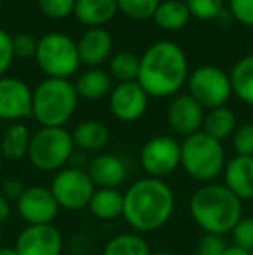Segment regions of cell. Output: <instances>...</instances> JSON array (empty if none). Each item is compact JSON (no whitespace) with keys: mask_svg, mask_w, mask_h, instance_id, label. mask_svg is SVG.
Instances as JSON below:
<instances>
[{"mask_svg":"<svg viewBox=\"0 0 253 255\" xmlns=\"http://www.w3.org/2000/svg\"><path fill=\"white\" fill-rule=\"evenodd\" d=\"M175 212L173 189L163 179L142 177L123 193V219L135 233L162 229Z\"/></svg>","mask_w":253,"mask_h":255,"instance_id":"1","label":"cell"},{"mask_svg":"<svg viewBox=\"0 0 253 255\" xmlns=\"http://www.w3.org/2000/svg\"><path fill=\"white\" fill-rule=\"evenodd\" d=\"M187 57L177 44L169 40L149 45L141 57L137 82L151 98H170L179 94L189 77Z\"/></svg>","mask_w":253,"mask_h":255,"instance_id":"2","label":"cell"},{"mask_svg":"<svg viewBox=\"0 0 253 255\" xmlns=\"http://www.w3.org/2000/svg\"><path fill=\"white\" fill-rule=\"evenodd\" d=\"M189 215L194 224L208 235L224 236L243 219V202L224 184H203L189 198Z\"/></svg>","mask_w":253,"mask_h":255,"instance_id":"3","label":"cell"},{"mask_svg":"<svg viewBox=\"0 0 253 255\" xmlns=\"http://www.w3.org/2000/svg\"><path fill=\"white\" fill-rule=\"evenodd\" d=\"M77 104V89L70 80L45 78L31 96V117L42 127H64L75 115Z\"/></svg>","mask_w":253,"mask_h":255,"instance_id":"4","label":"cell"},{"mask_svg":"<svg viewBox=\"0 0 253 255\" xmlns=\"http://www.w3.org/2000/svg\"><path fill=\"white\" fill-rule=\"evenodd\" d=\"M180 167L187 175L199 182H212L224 172L226 151L220 141L203 130L180 142Z\"/></svg>","mask_w":253,"mask_h":255,"instance_id":"5","label":"cell"},{"mask_svg":"<svg viewBox=\"0 0 253 255\" xmlns=\"http://www.w3.org/2000/svg\"><path fill=\"white\" fill-rule=\"evenodd\" d=\"M75 154L71 132L64 127H42L31 135L28 158L37 170L59 172Z\"/></svg>","mask_w":253,"mask_h":255,"instance_id":"6","label":"cell"},{"mask_svg":"<svg viewBox=\"0 0 253 255\" xmlns=\"http://www.w3.org/2000/svg\"><path fill=\"white\" fill-rule=\"evenodd\" d=\"M38 68L47 75V78H63L68 80L80 68L77 44L68 35L51 31L38 40L35 54Z\"/></svg>","mask_w":253,"mask_h":255,"instance_id":"7","label":"cell"},{"mask_svg":"<svg viewBox=\"0 0 253 255\" xmlns=\"http://www.w3.org/2000/svg\"><path fill=\"white\" fill-rule=\"evenodd\" d=\"M189 96L203 110H215L226 106L233 94L231 78L224 70L217 66H199L187 77Z\"/></svg>","mask_w":253,"mask_h":255,"instance_id":"8","label":"cell"},{"mask_svg":"<svg viewBox=\"0 0 253 255\" xmlns=\"http://www.w3.org/2000/svg\"><path fill=\"white\" fill-rule=\"evenodd\" d=\"M49 189L54 195L59 208L78 212L88 207L95 186L85 168L64 167L59 172H56Z\"/></svg>","mask_w":253,"mask_h":255,"instance_id":"9","label":"cell"},{"mask_svg":"<svg viewBox=\"0 0 253 255\" xmlns=\"http://www.w3.org/2000/svg\"><path fill=\"white\" fill-rule=\"evenodd\" d=\"M141 167L148 177L163 179L180 167V142L172 135H156L141 149Z\"/></svg>","mask_w":253,"mask_h":255,"instance_id":"10","label":"cell"},{"mask_svg":"<svg viewBox=\"0 0 253 255\" xmlns=\"http://www.w3.org/2000/svg\"><path fill=\"white\" fill-rule=\"evenodd\" d=\"M16 208L28 226L52 224L61 210L52 191L44 186H28L16 202Z\"/></svg>","mask_w":253,"mask_h":255,"instance_id":"11","label":"cell"},{"mask_svg":"<svg viewBox=\"0 0 253 255\" xmlns=\"http://www.w3.org/2000/svg\"><path fill=\"white\" fill-rule=\"evenodd\" d=\"M64 247L63 235L54 224L26 226L16 238V252L19 255H61Z\"/></svg>","mask_w":253,"mask_h":255,"instance_id":"12","label":"cell"},{"mask_svg":"<svg viewBox=\"0 0 253 255\" xmlns=\"http://www.w3.org/2000/svg\"><path fill=\"white\" fill-rule=\"evenodd\" d=\"M33 91L19 78H0V120L19 122L31 117Z\"/></svg>","mask_w":253,"mask_h":255,"instance_id":"13","label":"cell"},{"mask_svg":"<svg viewBox=\"0 0 253 255\" xmlns=\"http://www.w3.org/2000/svg\"><path fill=\"white\" fill-rule=\"evenodd\" d=\"M149 96L139 82H123L109 94V110L120 122H135L148 110Z\"/></svg>","mask_w":253,"mask_h":255,"instance_id":"14","label":"cell"},{"mask_svg":"<svg viewBox=\"0 0 253 255\" xmlns=\"http://www.w3.org/2000/svg\"><path fill=\"white\" fill-rule=\"evenodd\" d=\"M167 120L175 134L189 137L203 128L205 110L189 94H177L169 104Z\"/></svg>","mask_w":253,"mask_h":255,"instance_id":"15","label":"cell"},{"mask_svg":"<svg viewBox=\"0 0 253 255\" xmlns=\"http://www.w3.org/2000/svg\"><path fill=\"white\" fill-rule=\"evenodd\" d=\"M87 174L92 179L95 188L118 189L127 181L128 168L122 156L111 153H104L94 156L87 163Z\"/></svg>","mask_w":253,"mask_h":255,"instance_id":"16","label":"cell"},{"mask_svg":"<svg viewBox=\"0 0 253 255\" xmlns=\"http://www.w3.org/2000/svg\"><path fill=\"white\" fill-rule=\"evenodd\" d=\"M224 186L241 202L253 200V156H233L224 167Z\"/></svg>","mask_w":253,"mask_h":255,"instance_id":"17","label":"cell"},{"mask_svg":"<svg viewBox=\"0 0 253 255\" xmlns=\"http://www.w3.org/2000/svg\"><path fill=\"white\" fill-rule=\"evenodd\" d=\"M80 63L95 68L102 64L113 51L111 33L104 28H88L77 44Z\"/></svg>","mask_w":253,"mask_h":255,"instance_id":"18","label":"cell"},{"mask_svg":"<svg viewBox=\"0 0 253 255\" xmlns=\"http://www.w3.org/2000/svg\"><path fill=\"white\" fill-rule=\"evenodd\" d=\"M118 12L116 0H75L73 14L88 28H102Z\"/></svg>","mask_w":253,"mask_h":255,"instance_id":"19","label":"cell"},{"mask_svg":"<svg viewBox=\"0 0 253 255\" xmlns=\"http://www.w3.org/2000/svg\"><path fill=\"white\" fill-rule=\"evenodd\" d=\"M87 208L99 221H116L118 217H123V193L118 189L95 188Z\"/></svg>","mask_w":253,"mask_h":255,"instance_id":"20","label":"cell"},{"mask_svg":"<svg viewBox=\"0 0 253 255\" xmlns=\"http://www.w3.org/2000/svg\"><path fill=\"white\" fill-rule=\"evenodd\" d=\"M75 89H77L78 98L88 99V101H97V99H102L111 94V75L108 71L101 70V68H90V70H87L78 77Z\"/></svg>","mask_w":253,"mask_h":255,"instance_id":"21","label":"cell"},{"mask_svg":"<svg viewBox=\"0 0 253 255\" xmlns=\"http://www.w3.org/2000/svg\"><path fill=\"white\" fill-rule=\"evenodd\" d=\"M31 135L30 130L24 124L21 122H14L5 128L0 139V154L2 158L12 161H19L28 156V149H30Z\"/></svg>","mask_w":253,"mask_h":255,"instance_id":"22","label":"cell"},{"mask_svg":"<svg viewBox=\"0 0 253 255\" xmlns=\"http://www.w3.org/2000/svg\"><path fill=\"white\" fill-rule=\"evenodd\" d=\"M75 148H80L82 151H99L109 141V130L102 122L85 120L75 127L71 132Z\"/></svg>","mask_w":253,"mask_h":255,"instance_id":"23","label":"cell"},{"mask_svg":"<svg viewBox=\"0 0 253 255\" xmlns=\"http://www.w3.org/2000/svg\"><path fill=\"white\" fill-rule=\"evenodd\" d=\"M236 128H238V120L231 108L220 106L215 108V110H208V113H205L201 130L205 134H208L210 137L217 139V141L222 142L224 139L233 137Z\"/></svg>","mask_w":253,"mask_h":255,"instance_id":"24","label":"cell"},{"mask_svg":"<svg viewBox=\"0 0 253 255\" xmlns=\"http://www.w3.org/2000/svg\"><path fill=\"white\" fill-rule=\"evenodd\" d=\"M153 19L162 30L179 31L189 23L191 12L184 0H163L160 2Z\"/></svg>","mask_w":253,"mask_h":255,"instance_id":"25","label":"cell"},{"mask_svg":"<svg viewBox=\"0 0 253 255\" xmlns=\"http://www.w3.org/2000/svg\"><path fill=\"white\" fill-rule=\"evenodd\" d=\"M229 78L233 94H236L245 104L253 108V54L234 64Z\"/></svg>","mask_w":253,"mask_h":255,"instance_id":"26","label":"cell"},{"mask_svg":"<svg viewBox=\"0 0 253 255\" xmlns=\"http://www.w3.org/2000/svg\"><path fill=\"white\" fill-rule=\"evenodd\" d=\"M149 243L139 233H120L108 240L102 255H151Z\"/></svg>","mask_w":253,"mask_h":255,"instance_id":"27","label":"cell"},{"mask_svg":"<svg viewBox=\"0 0 253 255\" xmlns=\"http://www.w3.org/2000/svg\"><path fill=\"white\" fill-rule=\"evenodd\" d=\"M139 68H141V59L134 52H118L111 57L109 63V73L113 78L118 80V84L123 82H137Z\"/></svg>","mask_w":253,"mask_h":255,"instance_id":"28","label":"cell"},{"mask_svg":"<svg viewBox=\"0 0 253 255\" xmlns=\"http://www.w3.org/2000/svg\"><path fill=\"white\" fill-rule=\"evenodd\" d=\"M162 0H116V5L122 14L130 19H149L155 16Z\"/></svg>","mask_w":253,"mask_h":255,"instance_id":"29","label":"cell"},{"mask_svg":"<svg viewBox=\"0 0 253 255\" xmlns=\"http://www.w3.org/2000/svg\"><path fill=\"white\" fill-rule=\"evenodd\" d=\"M191 12V17L203 21L217 19L224 10V0H184Z\"/></svg>","mask_w":253,"mask_h":255,"instance_id":"30","label":"cell"},{"mask_svg":"<svg viewBox=\"0 0 253 255\" xmlns=\"http://www.w3.org/2000/svg\"><path fill=\"white\" fill-rule=\"evenodd\" d=\"M233 148L236 154L240 156H253V124L247 122V124L238 125V128L233 134Z\"/></svg>","mask_w":253,"mask_h":255,"instance_id":"31","label":"cell"},{"mask_svg":"<svg viewBox=\"0 0 253 255\" xmlns=\"http://www.w3.org/2000/svg\"><path fill=\"white\" fill-rule=\"evenodd\" d=\"M38 7L51 19H64L75 10V0H38Z\"/></svg>","mask_w":253,"mask_h":255,"instance_id":"32","label":"cell"},{"mask_svg":"<svg viewBox=\"0 0 253 255\" xmlns=\"http://www.w3.org/2000/svg\"><path fill=\"white\" fill-rule=\"evenodd\" d=\"M234 245L253 254V217H243L231 231Z\"/></svg>","mask_w":253,"mask_h":255,"instance_id":"33","label":"cell"},{"mask_svg":"<svg viewBox=\"0 0 253 255\" xmlns=\"http://www.w3.org/2000/svg\"><path fill=\"white\" fill-rule=\"evenodd\" d=\"M37 45L38 40L31 33H17L12 37V51L14 57H19V59H30L35 57L37 54Z\"/></svg>","mask_w":253,"mask_h":255,"instance_id":"34","label":"cell"},{"mask_svg":"<svg viewBox=\"0 0 253 255\" xmlns=\"http://www.w3.org/2000/svg\"><path fill=\"white\" fill-rule=\"evenodd\" d=\"M227 243L224 240V236L219 235H205L199 238L198 245L194 249V255H222L226 250Z\"/></svg>","mask_w":253,"mask_h":255,"instance_id":"35","label":"cell"},{"mask_svg":"<svg viewBox=\"0 0 253 255\" xmlns=\"http://www.w3.org/2000/svg\"><path fill=\"white\" fill-rule=\"evenodd\" d=\"M234 21L243 26H253V0H229V9Z\"/></svg>","mask_w":253,"mask_h":255,"instance_id":"36","label":"cell"},{"mask_svg":"<svg viewBox=\"0 0 253 255\" xmlns=\"http://www.w3.org/2000/svg\"><path fill=\"white\" fill-rule=\"evenodd\" d=\"M12 59H14L12 35H9L5 30L0 28V78L7 73V70H9Z\"/></svg>","mask_w":253,"mask_h":255,"instance_id":"37","label":"cell"},{"mask_svg":"<svg viewBox=\"0 0 253 255\" xmlns=\"http://www.w3.org/2000/svg\"><path fill=\"white\" fill-rule=\"evenodd\" d=\"M24 189H26V186L23 184V181H19V179H7L2 184V191L0 193L9 202H17L21 198V195L24 193Z\"/></svg>","mask_w":253,"mask_h":255,"instance_id":"38","label":"cell"},{"mask_svg":"<svg viewBox=\"0 0 253 255\" xmlns=\"http://www.w3.org/2000/svg\"><path fill=\"white\" fill-rule=\"evenodd\" d=\"M10 212H12L10 202L2 195V193H0V224H3V222L10 217Z\"/></svg>","mask_w":253,"mask_h":255,"instance_id":"39","label":"cell"},{"mask_svg":"<svg viewBox=\"0 0 253 255\" xmlns=\"http://www.w3.org/2000/svg\"><path fill=\"white\" fill-rule=\"evenodd\" d=\"M222 255H253L252 252H248V250H245V249H241V247H238V245H227L226 247V250H224V254Z\"/></svg>","mask_w":253,"mask_h":255,"instance_id":"40","label":"cell"},{"mask_svg":"<svg viewBox=\"0 0 253 255\" xmlns=\"http://www.w3.org/2000/svg\"><path fill=\"white\" fill-rule=\"evenodd\" d=\"M0 255H19V254L16 252L14 247H2L0 249Z\"/></svg>","mask_w":253,"mask_h":255,"instance_id":"41","label":"cell"},{"mask_svg":"<svg viewBox=\"0 0 253 255\" xmlns=\"http://www.w3.org/2000/svg\"><path fill=\"white\" fill-rule=\"evenodd\" d=\"M151 255H177V254H173V252H165V250H160V252H155V254H151Z\"/></svg>","mask_w":253,"mask_h":255,"instance_id":"42","label":"cell"},{"mask_svg":"<svg viewBox=\"0 0 253 255\" xmlns=\"http://www.w3.org/2000/svg\"><path fill=\"white\" fill-rule=\"evenodd\" d=\"M2 167H3V158H2V154H0V172H2Z\"/></svg>","mask_w":253,"mask_h":255,"instance_id":"43","label":"cell"},{"mask_svg":"<svg viewBox=\"0 0 253 255\" xmlns=\"http://www.w3.org/2000/svg\"><path fill=\"white\" fill-rule=\"evenodd\" d=\"M2 7H3V0H0V14H2Z\"/></svg>","mask_w":253,"mask_h":255,"instance_id":"44","label":"cell"},{"mask_svg":"<svg viewBox=\"0 0 253 255\" xmlns=\"http://www.w3.org/2000/svg\"><path fill=\"white\" fill-rule=\"evenodd\" d=\"M0 249H2V231H0Z\"/></svg>","mask_w":253,"mask_h":255,"instance_id":"45","label":"cell"}]
</instances>
